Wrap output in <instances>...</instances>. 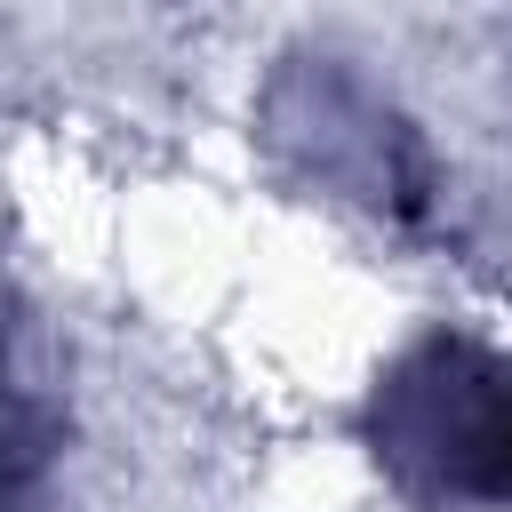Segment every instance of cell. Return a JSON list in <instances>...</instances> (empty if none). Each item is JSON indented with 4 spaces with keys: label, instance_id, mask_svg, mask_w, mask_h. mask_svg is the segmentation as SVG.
<instances>
[{
    "label": "cell",
    "instance_id": "obj_1",
    "mask_svg": "<svg viewBox=\"0 0 512 512\" xmlns=\"http://www.w3.org/2000/svg\"><path fill=\"white\" fill-rule=\"evenodd\" d=\"M368 456L424 504H512V352L408 344L368 392Z\"/></svg>",
    "mask_w": 512,
    "mask_h": 512
},
{
    "label": "cell",
    "instance_id": "obj_2",
    "mask_svg": "<svg viewBox=\"0 0 512 512\" xmlns=\"http://www.w3.org/2000/svg\"><path fill=\"white\" fill-rule=\"evenodd\" d=\"M64 448V400L48 392L16 320H0V512H32Z\"/></svg>",
    "mask_w": 512,
    "mask_h": 512
}]
</instances>
